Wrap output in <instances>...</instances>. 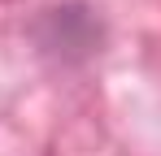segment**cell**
<instances>
[{
    "label": "cell",
    "mask_w": 161,
    "mask_h": 156,
    "mask_svg": "<svg viewBox=\"0 0 161 156\" xmlns=\"http://www.w3.org/2000/svg\"><path fill=\"white\" fill-rule=\"evenodd\" d=\"M26 44L48 70L79 74L105 52L109 18L92 0H48L26 18Z\"/></svg>",
    "instance_id": "cell-1"
}]
</instances>
